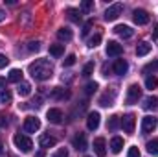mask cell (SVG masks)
Masks as SVG:
<instances>
[{"instance_id":"1","label":"cell","mask_w":158,"mask_h":157,"mask_svg":"<svg viewBox=\"0 0 158 157\" xmlns=\"http://www.w3.org/2000/svg\"><path fill=\"white\" fill-rule=\"evenodd\" d=\"M30 74H31V78L37 79V81H44V79L52 78L53 67L50 65L48 59H35V61L30 65Z\"/></svg>"},{"instance_id":"2","label":"cell","mask_w":158,"mask_h":157,"mask_svg":"<svg viewBox=\"0 0 158 157\" xmlns=\"http://www.w3.org/2000/svg\"><path fill=\"white\" fill-rule=\"evenodd\" d=\"M13 142H15V146H17L20 152H30V150L33 148L31 139L26 137V135H22V133H17V135L13 137Z\"/></svg>"},{"instance_id":"3","label":"cell","mask_w":158,"mask_h":157,"mask_svg":"<svg viewBox=\"0 0 158 157\" xmlns=\"http://www.w3.org/2000/svg\"><path fill=\"white\" fill-rule=\"evenodd\" d=\"M140 96H142L140 85H138V83H132V85H129V89H127V98H125V102H127V104H136V102L140 100Z\"/></svg>"},{"instance_id":"4","label":"cell","mask_w":158,"mask_h":157,"mask_svg":"<svg viewBox=\"0 0 158 157\" xmlns=\"http://www.w3.org/2000/svg\"><path fill=\"white\" fill-rule=\"evenodd\" d=\"M156 124H158V120L155 117H151V115L143 117L142 118V133H151V131H155V129H156Z\"/></svg>"},{"instance_id":"5","label":"cell","mask_w":158,"mask_h":157,"mask_svg":"<svg viewBox=\"0 0 158 157\" xmlns=\"http://www.w3.org/2000/svg\"><path fill=\"white\" fill-rule=\"evenodd\" d=\"M121 11H123V6L121 4H112L105 11V20H116L119 15H121Z\"/></svg>"},{"instance_id":"6","label":"cell","mask_w":158,"mask_h":157,"mask_svg":"<svg viewBox=\"0 0 158 157\" xmlns=\"http://www.w3.org/2000/svg\"><path fill=\"white\" fill-rule=\"evenodd\" d=\"M40 129V120L37 117H28L24 120V131L28 133H35Z\"/></svg>"},{"instance_id":"7","label":"cell","mask_w":158,"mask_h":157,"mask_svg":"<svg viewBox=\"0 0 158 157\" xmlns=\"http://www.w3.org/2000/svg\"><path fill=\"white\" fill-rule=\"evenodd\" d=\"M132 19H134V22H136L138 26H145V24L149 22V13H147L145 9H134Z\"/></svg>"},{"instance_id":"8","label":"cell","mask_w":158,"mask_h":157,"mask_svg":"<svg viewBox=\"0 0 158 157\" xmlns=\"http://www.w3.org/2000/svg\"><path fill=\"white\" fill-rule=\"evenodd\" d=\"M121 126H123L125 133H134V126H136V117H134L132 113L125 115V117H123V120H121Z\"/></svg>"},{"instance_id":"9","label":"cell","mask_w":158,"mask_h":157,"mask_svg":"<svg viewBox=\"0 0 158 157\" xmlns=\"http://www.w3.org/2000/svg\"><path fill=\"white\" fill-rule=\"evenodd\" d=\"M94 152H96L99 157H105V155H107V141H105L103 137L94 139Z\"/></svg>"},{"instance_id":"10","label":"cell","mask_w":158,"mask_h":157,"mask_svg":"<svg viewBox=\"0 0 158 157\" xmlns=\"http://www.w3.org/2000/svg\"><path fill=\"white\" fill-rule=\"evenodd\" d=\"M121 52H123V46L116 43V41H109V44H107V56H110V57H118L121 56Z\"/></svg>"},{"instance_id":"11","label":"cell","mask_w":158,"mask_h":157,"mask_svg":"<svg viewBox=\"0 0 158 157\" xmlns=\"http://www.w3.org/2000/svg\"><path fill=\"white\" fill-rule=\"evenodd\" d=\"M86 128H88L90 131H96V129L99 128V113H98V111L88 113V117H86Z\"/></svg>"},{"instance_id":"12","label":"cell","mask_w":158,"mask_h":157,"mask_svg":"<svg viewBox=\"0 0 158 157\" xmlns=\"http://www.w3.org/2000/svg\"><path fill=\"white\" fill-rule=\"evenodd\" d=\"M46 118H48V122H52V124H61L63 122V111L61 109H48V113H46Z\"/></svg>"},{"instance_id":"13","label":"cell","mask_w":158,"mask_h":157,"mask_svg":"<svg viewBox=\"0 0 158 157\" xmlns=\"http://www.w3.org/2000/svg\"><path fill=\"white\" fill-rule=\"evenodd\" d=\"M114 34H116V35H119L121 39H131L134 32H132V28H131V26L119 24V26H116V28H114Z\"/></svg>"},{"instance_id":"14","label":"cell","mask_w":158,"mask_h":157,"mask_svg":"<svg viewBox=\"0 0 158 157\" xmlns=\"http://www.w3.org/2000/svg\"><path fill=\"white\" fill-rule=\"evenodd\" d=\"M72 144H74V148L79 150V152L86 150V135H85V133H77V135L72 139Z\"/></svg>"},{"instance_id":"15","label":"cell","mask_w":158,"mask_h":157,"mask_svg":"<svg viewBox=\"0 0 158 157\" xmlns=\"http://www.w3.org/2000/svg\"><path fill=\"white\" fill-rule=\"evenodd\" d=\"M127 70H129V63H127L125 59H116V63H114V72H116L118 76H125Z\"/></svg>"},{"instance_id":"16","label":"cell","mask_w":158,"mask_h":157,"mask_svg":"<svg viewBox=\"0 0 158 157\" xmlns=\"http://www.w3.org/2000/svg\"><path fill=\"white\" fill-rule=\"evenodd\" d=\"M50 96L52 98H57V100H64V98H70V92L64 91V89H61V87H55V89H52Z\"/></svg>"},{"instance_id":"17","label":"cell","mask_w":158,"mask_h":157,"mask_svg":"<svg viewBox=\"0 0 158 157\" xmlns=\"http://www.w3.org/2000/svg\"><path fill=\"white\" fill-rule=\"evenodd\" d=\"M39 144L42 146V148H52V146H55V139H53L52 135H40Z\"/></svg>"},{"instance_id":"18","label":"cell","mask_w":158,"mask_h":157,"mask_svg":"<svg viewBox=\"0 0 158 157\" xmlns=\"http://www.w3.org/2000/svg\"><path fill=\"white\" fill-rule=\"evenodd\" d=\"M151 48H153V46H151L147 41H143V43H140V44L136 46V56H140V57H142V56H147V54L151 52Z\"/></svg>"},{"instance_id":"19","label":"cell","mask_w":158,"mask_h":157,"mask_svg":"<svg viewBox=\"0 0 158 157\" xmlns=\"http://www.w3.org/2000/svg\"><path fill=\"white\" fill-rule=\"evenodd\" d=\"M121 148H123V139H121V137H114V139L110 141V150H112V154H119Z\"/></svg>"},{"instance_id":"20","label":"cell","mask_w":158,"mask_h":157,"mask_svg":"<svg viewBox=\"0 0 158 157\" xmlns=\"http://www.w3.org/2000/svg\"><path fill=\"white\" fill-rule=\"evenodd\" d=\"M119 126H121V118L118 115H112V117L109 118V122H107V128L110 129V131H116Z\"/></svg>"},{"instance_id":"21","label":"cell","mask_w":158,"mask_h":157,"mask_svg":"<svg viewBox=\"0 0 158 157\" xmlns=\"http://www.w3.org/2000/svg\"><path fill=\"white\" fill-rule=\"evenodd\" d=\"M7 81H11V83H20V81H22V70L13 69V70L9 72V76H7Z\"/></svg>"},{"instance_id":"22","label":"cell","mask_w":158,"mask_h":157,"mask_svg":"<svg viewBox=\"0 0 158 157\" xmlns=\"http://www.w3.org/2000/svg\"><path fill=\"white\" fill-rule=\"evenodd\" d=\"M57 37L61 41H70L74 35H72V30L70 28H59L57 30Z\"/></svg>"},{"instance_id":"23","label":"cell","mask_w":158,"mask_h":157,"mask_svg":"<svg viewBox=\"0 0 158 157\" xmlns=\"http://www.w3.org/2000/svg\"><path fill=\"white\" fill-rule=\"evenodd\" d=\"M50 54L53 57H61L64 54V44H50Z\"/></svg>"},{"instance_id":"24","label":"cell","mask_w":158,"mask_h":157,"mask_svg":"<svg viewBox=\"0 0 158 157\" xmlns=\"http://www.w3.org/2000/svg\"><path fill=\"white\" fill-rule=\"evenodd\" d=\"M156 105H158V98L156 96H149V98H145L143 100V109H156Z\"/></svg>"},{"instance_id":"25","label":"cell","mask_w":158,"mask_h":157,"mask_svg":"<svg viewBox=\"0 0 158 157\" xmlns=\"http://www.w3.org/2000/svg\"><path fill=\"white\" fill-rule=\"evenodd\" d=\"M66 15H68V19H70L72 22H76V24H79V22H81V15H79L77 9H74V7H68V9H66Z\"/></svg>"},{"instance_id":"26","label":"cell","mask_w":158,"mask_h":157,"mask_svg":"<svg viewBox=\"0 0 158 157\" xmlns=\"http://www.w3.org/2000/svg\"><path fill=\"white\" fill-rule=\"evenodd\" d=\"M17 91H19V94H20V96H28V94L31 92V85H30V83H26V81H20Z\"/></svg>"},{"instance_id":"27","label":"cell","mask_w":158,"mask_h":157,"mask_svg":"<svg viewBox=\"0 0 158 157\" xmlns=\"http://www.w3.org/2000/svg\"><path fill=\"white\" fill-rule=\"evenodd\" d=\"M145 148H147V152H149L151 155H158V139H153V141H149Z\"/></svg>"},{"instance_id":"28","label":"cell","mask_w":158,"mask_h":157,"mask_svg":"<svg viewBox=\"0 0 158 157\" xmlns=\"http://www.w3.org/2000/svg\"><path fill=\"white\" fill-rule=\"evenodd\" d=\"M145 87H147L149 91L156 89V87H158V78H156V76H147V78H145Z\"/></svg>"},{"instance_id":"29","label":"cell","mask_w":158,"mask_h":157,"mask_svg":"<svg viewBox=\"0 0 158 157\" xmlns=\"http://www.w3.org/2000/svg\"><path fill=\"white\" fill-rule=\"evenodd\" d=\"M0 102H2V104H9V102H11V92H9L7 89H2V91H0Z\"/></svg>"},{"instance_id":"30","label":"cell","mask_w":158,"mask_h":157,"mask_svg":"<svg viewBox=\"0 0 158 157\" xmlns=\"http://www.w3.org/2000/svg\"><path fill=\"white\" fill-rule=\"evenodd\" d=\"M99 43H101V34H96L94 37H90V39H88V46H90V48H96Z\"/></svg>"},{"instance_id":"31","label":"cell","mask_w":158,"mask_h":157,"mask_svg":"<svg viewBox=\"0 0 158 157\" xmlns=\"http://www.w3.org/2000/svg\"><path fill=\"white\" fill-rule=\"evenodd\" d=\"M92 7H94V0H85V2L81 4V11H85V13L92 11Z\"/></svg>"},{"instance_id":"32","label":"cell","mask_w":158,"mask_h":157,"mask_svg":"<svg viewBox=\"0 0 158 157\" xmlns=\"http://www.w3.org/2000/svg\"><path fill=\"white\" fill-rule=\"evenodd\" d=\"M76 59H77V57H76L74 54H70V56H66V59L63 61V65H64V67H72V65L76 63Z\"/></svg>"},{"instance_id":"33","label":"cell","mask_w":158,"mask_h":157,"mask_svg":"<svg viewBox=\"0 0 158 157\" xmlns=\"http://www.w3.org/2000/svg\"><path fill=\"white\" fill-rule=\"evenodd\" d=\"M92 72H94V63H86L83 69V76H90Z\"/></svg>"},{"instance_id":"34","label":"cell","mask_w":158,"mask_h":157,"mask_svg":"<svg viewBox=\"0 0 158 157\" xmlns=\"http://www.w3.org/2000/svg\"><path fill=\"white\" fill-rule=\"evenodd\" d=\"M39 48H40V43H39V41H30V43H28V50L37 52Z\"/></svg>"},{"instance_id":"35","label":"cell","mask_w":158,"mask_h":157,"mask_svg":"<svg viewBox=\"0 0 158 157\" xmlns=\"http://www.w3.org/2000/svg\"><path fill=\"white\" fill-rule=\"evenodd\" d=\"M96 89H98V83H96V81H90V83L86 85V94H92V92H96Z\"/></svg>"},{"instance_id":"36","label":"cell","mask_w":158,"mask_h":157,"mask_svg":"<svg viewBox=\"0 0 158 157\" xmlns=\"http://www.w3.org/2000/svg\"><path fill=\"white\" fill-rule=\"evenodd\" d=\"M127 157H140V150H138L136 146L129 148V154H127Z\"/></svg>"},{"instance_id":"37","label":"cell","mask_w":158,"mask_h":157,"mask_svg":"<svg viewBox=\"0 0 158 157\" xmlns=\"http://www.w3.org/2000/svg\"><path fill=\"white\" fill-rule=\"evenodd\" d=\"M53 157H68V150H66V148H59V150L53 154Z\"/></svg>"},{"instance_id":"38","label":"cell","mask_w":158,"mask_h":157,"mask_svg":"<svg viewBox=\"0 0 158 157\" xmlns=\"http://www.w3.org/2000/svg\"><path fill=\"white\" fill-rule=\"evenodd\" d=\"M7 63H9V59H7V56H4V54H0V69H6V67H7Z\"/></svg>"},{"instance_id":"39","label":"cell","mask_w":158,"mask_h":157,"mask_svg":"<svg viewBox=\"0 0 158 157\" xmlns=\"http://www.w3.org/2000/svg\"><path fill=\"white\" fill-rule=\"evenodd\" d=\"M90 28H92V20H88V22L85 24V28H83V35H86V34L90 32Z\"/></svg>"},{"instance_id":"40","label":"cell","mask_w":158,"mask_h":157,"mask_svg":"<svg viewBox=\"0 0 158 157\" xmlns=\"http://www.w3.org/2000/svg\"><path fill=\"white\" fill-rule=\"evenodd\" d=\"M149 69H155V70H158V59H156V63H155V65H153V63H151V65H149V67H147V69H145V70H149Z\"/></svg>"},{"instance_id":"41","label":"cell","mask_w":158,"mask_h":157,"mask_svg":"<svg viewBox=\"0 0 158 157\" xmlns=\"http://www.w3.org/2000/svg\"><path fill=\"white\" fill-rule=\"evenodd\" d=\"M153 37H158V24H155V28H153Z\"/></svg>"},{"instance_id":"42","label":"cell","mask_w":158,"mask_h":157,"mask_svg":"<svg viewBox=\"0 0 158 157\" xmlns=\"http://www.w3.org/2000/svg\"><path fill=\"white\" fill-rule=\"evenodd\" d=\"M4 19H6V13H4V9H0V22H2Z\"/></svg>"},{"instance_id":"43","label":"cell","mask_w":158,"mask_h":157,"mask_svg":"<svg viewBox=\"0 0 158 157\" xmlns=\"http://www.w3.org/2000/svg\"><path fill=\"white\" fill-rule=\"evenodd\" d=\"M35 157H44V152H42V150H40V152H37V154H35Z\"/></svg>"},{"instance_id":"44","label":"cell","mask_w":158,"mask_h":157,"mask_svg":"<svg viewBox=\"0 0 158 157\" xmlns=\"http://www.w3.org/2000/svg\"><path fill=\"white\" fill-rule=\"evenodd\" d=\"M4 85H6V79H4V78H0V89H2Z\"/></svg>"},{"instance_id":"45","label":"cell","mask_w":158,"mask_h":157,"mask_svg":"<svg viewBox=\"0 0 158 157\" xmlns=\"http://www.w3.org/2000/svg\"><path fill=\"white\" fill-rule=\"evenodd\" d=\"M2 152H4V144L0 142V154H2Z\"/></svg>"},{"instance_id":"46","label":"cell","mask_w":158,"mask_h":157,"mask_svg":"<svg viewBox=\"0 0 158 157\" xmlns=\"http://www.w3.org/2000/svg\"><path fill=\"white\" fill-rule=\"evenodd\" d=\"M85 157H90V155H85Z\"/></svg>"}]
</instances>
